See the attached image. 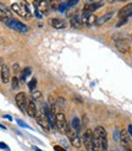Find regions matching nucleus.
<instances>
[{
  "label": "nucleus",
  "mask_w": 132,
  "mask_h": 151,
  "mask_svg": "<svg viewBox=\"0 0 132 151\" xmlns=\"http://www.w3.org/2000/svg\"><path fill=\"white\" fill-rule=\"evenodd\" d=\"M11 9L14 10L18 16H21V17L26 19V20H30V19L32 17L31 11L28 10L27 3H24V1H22L21 4H16V3L12 4V5H11Z\"/></svg>",
  "instance_id": "f257e3e1"
},
{
  "label": "nucleus",
  "mask_w": 132,
  "mask_h": 151,
  "mask_svg": "<svg viewBox=\"0 0 132 151\" xmlns=\"http://www.w3.org/2000/svg\"><path fill=\"white\" fill-rule=\"evenodd\" d=\"M55 119H56L57 129H59L61 133L67 134V130H69V128H70V125H69V123H67V120H66L65 114L61 112L60 109H59V111H57V113L55 114Z\"/></svg>",
  "instance_id": "f03ea898"
},
{
  "label": "nucleus",
  "mask_w": 132,
  "mask_h": 151,
  "mask_svg": "<svg viewBox=\"0 0 132 151\" xmlns=\"http://www.w3.org/2000/svg\"><path fill=\"white\" fill-rule=\"evenodd\" d=\"M36 120L38 122V124L45 130V133L49 132V129H50V124H49L48 117H47V114H45V112H44L43 106H42V108L38 111V114H37V117H36Z\"/></svg>",
  "instance_id": "7ed1b4c3"
},
{
  "label": "nucleus",
  "mask_w": 132,
  "mask_h": 151,
  "mask_svg": "<svg viewBox=\"0 0 132 151\" xmlns=\"http://www.w3.org/2000/svg\"><path fill=\"white\" fill-rule=\"evenodd\" d=\"M4 25L12 28V30L20 32V33H26V32L28 31V27L24 25V23H22L21 21H17V20H14V19H10L9 21H6Z\"/></svg>",
  "instance_id": "20e7f679"
},
{
  "label": "nucleus",
  "mask_w": 132,
  "mask_h": 151,
  "mask_svg": "<svg viewBox=\"0 0 132 151\" xmlns=\"http://www.w3.org/2000/svg\"><path fill=\"white\" fill-rule=\"evenodd\" d=\"M67 138H69V140L70 142H71V145L73 146V148H76V149H80L81 148V145H82V142H81V139H80V134H78L75 129L72 128V126H70L69 130H67Z\"/></svg>",
  "instance_id": "39448f33"
},
{
  "label": "nucleus",
  "mask_w": 132,
  "mask_h": 151,
  "mask_svg": "<svg viewBox=\"0 0 132 151\" xmlns=\"http://www.w3.org/2000/svg\"><path fill=\"white\" fill-rule=\"evenodd\" d=\"M16 104L18 106V108L21 109L23 113H27V107H28V98L26 96V93L23 92H18L16 95Z\"/></svg>",
  "instance_id": "423d86ee"
},
{
  "label": "nucleus",
  "mask_w": 132,
  "mask_h": 151,
  "mask_svg": "<svg viewBox=\"0 0 132 151\" xmlns=\"http://www.w3.org/2000/svg\"><path fill=\"white\" fill-rule=\"evenodd\" d=\"M33 6H34V9L38 10L43 16L44 15H48L49 14V10H50L48 1H45V0H34Z\"/></svg>",
  "instance_id": "0eeeda50"
},
{
  "label": "nucleus",
  "mask_w": 132,
  "mask_h": 151,
  "mask_svg": "<svg viewBox=\"0 0 132 151\" xmlns=\"http://www.w3.org/2000/svg\"><path fill=\"white\" fill-rule=\"evenodd\" d=\"M93 130L87 129L84 132V135H83V144H84V148L87 151H93Z\"/></svg>",
  "instance_id": "6e6552de"
},
{
  "label": "nucleus",
  "mask_w": 132,
  "mask_h": 151,
  "mask_svg": "<svg viewBox=\"0 0 132 151\" xmlns=\"http://www.w3.org/2000/svg\"><path fill=\"white\" fill-rule=\"evenodd\" d=\"M97 19L96 15L94 14H88V13H82V22H83V25L86 26H92L94 23L97 22Z\"/></svg>",
  "instance_id": "1a4fd4ad"
},
{
  "label": "nucleus",
  "mask_w": 132,
  "mask_h": 151,
  "mask_svg": "<svg viewBox=\"0 0 132 151\" xmlns=\"http://www.w3.org/2000/svg\"><path fill=\"white\" fill-rule=\"evenodd\" d=\"M49 23H50L51 27H54L55 30H64L66 27V22L65 20L63 19H59V17H53L49 20Z\"/></svg>",
  "instance_id": "9d476101"
},
{
  "label": "nucleus",
  "mask_w": 132,
  "mask_h": 151,
  "mask_svg": "<svg viewBox=\"0 0 132 151\" xmlns=\"http://www.w3.org/2000/svg\"><path fill=\"white\" fill-rule=\"evenodd\" d=\"M104 4L103 3H88V4H84L83 9H82V13H88V14H93L96 10H98L99 7H102Z\"/></svg>",
  "instance_id": "9b49d317"
},
{
  "label": "nucleus",
  "mask_w": 132,
  "mask_h": 151,
  "mask_svg": "<svg viewBox=\"0 0 132 151\" xmlns=\"http://www.w3.org/2000/svg\"><path fill=\"white\" fill-rule=\"evenodd\" d=\"M27 114L32 118H36L38 114V109H37V102L31 98L28 100V107H27Z\"/></svg>",
  "instance_id": "f8f14e48"
},
{
  "label": "nucleus",
  "mask_w": 132,
  "mask_h": 151,
  "mask_svg": "<svg viewBox=\"0 0 132 151\" xmlns=\"http://www.w3.org/2000/svg\"><path fill=\"white\" fill-rule=\"evenodd\" d=\"M70 25L72 28H81L83 26V22H82V15L80 14H75L71 16L70 19Z\"/></svg>",
  "instance_id": "ddd939ff"
},
{
  "label": "nucleus",
  "mask_w": 132,
  "mask_h": 151,
  "mask_svg": "<svg viewBox=\"0 0 132 151\" xmlns=\"http://www.w3.org/2000/svg\"><path fill=\"white\" fill-rule=\"evenodd\" d=\"M130 16H132V3L125 5L119 11V17L120 19H129Z\"/></svg>",
  "instance_id": "4468645a"
},
{
  "label": "nucleus",
  "mask_w": 132,
  "mask_h": 151,
  "mask_svg": "<svg viewBox=\"0 0 132 151\" xmlns=\"http://www.w3.org/2000/svg\"><path fill=\"white\" fill-rule=\"evenodd\" d=\"M1 81L3 84H7L10 81V69L5 63H1Z\"/></svg>",
  "instance_id": "2eb2a0df"
},
{
  "label": "nucleus",
  "mask_w": 132,
  "mask_h": 151,
  "mask_svg": "<svg viewBox=\"0 0 132 151\" xmlns=\"http://www.w3.org/2000/svg\"><path fill=\"white\" fill-rule=\"evenodd\" d=\"M0 7H1V11H0V19H1L3 23H5L6 21H9V20L11 19V14H10V11L5 7V5H4L3 3L0 4Z\"/></svg>",
  "instance_id": "dca6fc26"
},
{
  "label": "nucleus",
  "mask_w": 132,
  "mask_h": 151,
  "mask_svg": "<svg viewBox=\"0 0 132 151\" xmlns=\"http://www.w3.org/2000/svg\"><path fill=\"white\" fill-rule=\"evenodd\" d=\"M115 46H116V48L121 53H127V52H129V49H130L129 43H127L125 39H116V42H115Z\"/></svg>",
  "instance_id": "f3484780"
},
{
  "label": "nucleus",
  "mask_w": 132,
  "mask_h": 151,
  "mask_svg": "<svg viewBox=\"0 0 132 151\" xmlns=\"http://www.w3.org/2000/svg\"><path fill=\"white\" fill-rule=\"evenodd\" d=\"M130 133H129V130H121L120 132V141H121V144L125 146V148H129L130 146Z\"/></svg>",
  "instance_id": "a211bd4d"
},
{
  "label": "nucleus",
  "mask_w": 132,
  "mask_h": 151,
  "mask_svg": "<svg viewBox=\"0 0 132 151\" xmlns=\"http://www.w3.org/2000/svg\"><path fill=\"white\" fill-rule=\"evenodd\" d=\"M111 17H113V13H106V14H104V15H102L100 17H98V19H97L96 25H103V23L108 22Z\"/></svg>",
  "instance_id": "6ab92c4d"
},
{
  "label": "nucleus",
  "mask_w": 132,
  "mask_h": 151,
  "mask_svg": "<svg viewBox=\"0 0 132 151\" xmlns=\"http://www.w3.org/2000/svg\"><path fill=\"white\" fill-rule=\"evenodd\" d=\"M31 68H24L23 70L21 71V76H20V81H21V82H24V81H26V79L28 76L31 75Z\"/></svg>",
  "instance_id": "aec40b11"
},
{
  "label": "nucleus",
  "mask_w": 132,
  "mask_h": 151,
  "mask_svg": "<svg viewBox=\"0 0 132 151\" xmlns=\"http://www.w3.org/2000/svg\"><path fill=\"white\" fill-rule=\"evenodd\" d=\"M49 4L50 10H59V6L61 4V0H47Z\"/></svg>",
  "instance_id": "412c9836"
},
{
  "label": "nucleus",
  "mask_w": 132,
  "mask_h": 151,
  "mask_svg": "<svg viewBox=\"0 0 132 151\" xmlns=\"http://www.w3.org/2000/svg\"><path fill=\"white\" fill-rule=\"evenodd\" d=\"M56 104H57V108L60 109V111H64V109L66 108V100L65 98H63V97H59L57 98V102H56Z\"/></svg>",
  "instance_id": "4be33fe9"
},
{
  "label": "nucleus",
  "mask_w": 132,
  "mask_h": 151,
  "mask_svg": "<svg viewBox=\"0 0 132 151\" xmlns=\"http://www.w3.org/2000/svg\"><path fill=\"white\" fill-rule=\"evenodd\" d=\"M71 126L76 130L78 134L81 133V124H80V120H78V118H76V117L73 118V119H72V125H71Z\"/></svg>",
  "instance_id": "5701e85b"
},
{
  "label": "nucleus",
  "mask_w": 132,
  "mask_h": 151,
  "mask_svg": "<svg viewBox=\"0 0 132 151\" xmlns=\"http://www.w3.org/2000/svg\"><path fill=\"white\" fill-rule=\"evenodd\" d=\"M32 98L36 102H43V96L39 91H33L32 92Z\"/></svg>",
  "instance_id": "b1692460"
},
{
  "label": "nucleus",
  "mask_w": 132,
  "mask_h": 151,
  "mask_svg": "<svg viewBox=\"0 0 132 151\" xmlns=\"http://www.w3.org/2000/svg\"><path fill=\"white\" fill-rule=\"evenodd\" d=\"M11 86H12V88H14V90L18 88V86H20V79H18L17 76H14L11 79Z\"/></svg>",
  "instance_id": "393cba45"
},
{
  "label": "nucleus",
  "mask_w": 132,
  "mask_h": 151,
  "mask_svg": "<svg viewBox=\"0 0 132 151\" xmlns=\"http://www.w3.org/2000/svg\"><path fill=\"white\" fill-rule=\"evenodd\" d=\"M36 86H37V79H34V77H33L30 82H28V88H30L31 92H33L36 90Z\"/></svg>",
  "instance_id": "a878e982"
},
{
  "label": "nucleus",
  "mask_w": 132,
  "mask_h": 151,
  "mask_svg": "<svg viewBox=\"0 0 132 151\" xmlns=\"http://www.w3.org/2000/svg\"><path fill=\"white\" fill-rule=\"evenodd\" d=\"M78 1H80V0H66V1H65V4H66V6H67V9H69V7H72V6H75Z\"/></svg>",
  "instance_id": "bb28decb"
},
{
  "label": "nucleus",
  "mask_w": 132,
  "mask_h": 151,
  "mask_svg": "<svg viewBox=\"0 0 132 151\" xmlns=\"http://www.w3.org/2000/svg\"><path fill=\"white\" fill-rule=\"evenodd\" d=\"M59 10L61 11V13H64L65 10H67V6H66V4H65V3H61V4H60V6H59Z\"/></svg>",
  "instance_id": "cd10ccee"
},
{
  "label": "nucleus",
  "mask_w": 132,
  "mask_h": 151,
  "mask_svg": "<svg viewBox=\"0 0 132 151\" xmlns=\"http://www.w3.org/2000/svg\"><path fill=\"white\" fill-rule=\"evenodd\" d=\"M127 20H129V19H120V21L117 22V25H116V26L119 27V26H121V25H125V23L127 22Z\"/></svg>",
  "instance_id": "c85d7f7f"
},
{
  "label": "nucleus",
  "mask_w": 132,
  "mask_h": 151,
  "mask_svg": "<svg viewBox=\"0 0 132 151\" xmlns=\"http://www.w3.org/2000/svg\"><path fill=\"white\" fill-rule=\"evenodd\" d=\"M0 148H1L3 150H7V151H10L9 146H7V145H5V144H4V142H0Z\"/></svg>",
  "instance_id": "c756f323"
},
{
  "label": "nucleus",
  "mask_w": 132,
  "mask_h": 151,
  "mask_svg": "<svg viewBox=\"0 0 132 151\" xmlns=\"http://www.w3.org/2000/svg\"><path fill=\"white\" fill-rule=\"evenodd\" d=\"M54 150L55 151H66L65 149H63L61 146H59V145H54Z\"/></svg>",
  "instance_id": "7c9ffc66"
},
{
  "label": "nucleus",
  "mask_w": 132,
  "mask_h": 151,
  "mask_svg": "<svg viewBox=\"0 0 132 151\" xmlns=\"http://www.w3.org/2000/svg\"><path fill=\"white\" fill-rule=\"evenodd\" d=\"M17 123H18V125H21V126H23V128H28V126H27L26 124H24V123H23V122H22V120H17Z\"/></svg>",
  "instance_id": "2f4dec72"
},
{
  "label": "nucleus",
  "mask_w": 132,
  "mask_h": 151,
  "mask_svg": "<svg viewBox=\"0 0 132 151\" xmlns=\"http://www.w3.org/2000/svg\"><path fill=\"white\" fill-rule=\"evenodd\" d=\"M89 3H96V4H98V3H103V0H88Z\"/></svg>",
  "instance_id": "473e14b6"
},
{
  "label": "nucleus",
  "mask_w": 132,
  "mask_h": 151,
  "mask_svg": "<svg viewBox=\"0 0 132 151\" xmlns=\"http://www.w3.org/2000/svg\"><path fill=\"white\" fill-rule=\"evenodd\" d=\"M129 133H130V135L132 136V124L129 125Z\"/></svg>",
  "instance_id": "72a5a7b5"
},
{
  "label": "nucleus",
  "mask_w": 132,
  "mask_h": 151,
  "mask_svg": "<svg viewBox=\"0 0 132 151\" xmlns=\"http://www.w3.org/2000/svg\"><path fill=\"white\" fill-rule=\"evenodd\" d=\"M108 3H116V1H123V0H106Z\"/></svg>",
  "instance_id": "f704fd0d"
},
{
  "label": "nucleus",
  "mask_w": 132,
  "mask_h": 151,
  "mask_svg": "<svg viewBox=\"0 0 132 151\" xmlns=\"http://www.w3.org/2000/svg\"><path fill=\"white\" fill-rule=\"evenodd\" d=\"M4 118H6V119H9V120H11V119H12V118H11L10 116H4Z\"/></svg>",
  "instance_id": "c9c22d12"
},
{
  "label": "nucleus",
  "mask_w": 132,
  "mask_h": 151,
  "mask_svg": "<svg viewBox=\"0 0 132 151\" xmlns=\"http://www.w3.org/2000/svg\"><path fill=\"white\" fill-rule=\"evenodd\" d=\"M34 150H36V151H42V150H39L38 148H36V146H34Z\"/></svg>",
  "instance_id": "e433bc0d"
},
{
  "label": "nucleus",
  "mask_w": 132,
  "mask_h": 151,
  "mask_svg": "<svg viewBox=\"0 0 132 151\" xmlns=\"http://www.w3.org/2000/svg\"><path fill=\"white\" fill-rule=\"evenodd\" d=\"M126 151H132V150H131V149H127V150H126Z\"/></svg>",
  "instance_id": "4c0bfd02"
}]
</instances>
